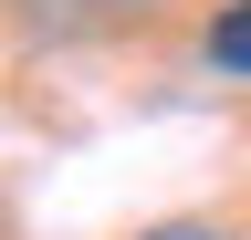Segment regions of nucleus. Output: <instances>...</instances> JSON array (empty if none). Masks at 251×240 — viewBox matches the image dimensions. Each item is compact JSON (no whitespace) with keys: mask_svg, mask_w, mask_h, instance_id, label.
<instances>
[{"mask_svg":"<svg viewBox=\"0 0 251 240\" xmlns=\"http://www.w3.org/2000/svg\"><path fill=\"white\" fill-rule=\"evenodd\" d=\"M209 63L220 73H251V0H220L209 11Z\"/></svg>","mask_w":251,"mask_h":240,"instance_id":"f257e3e1","label":"nucleus"},{"mask_svg":"<svg viewBox=\"0 0 251 240\" xmlns=\"http://www.w3.org/2000/svg\"><path fill=\"white\" fill-rule=\"evenodd\" d=\"M31 11H136V0H31Z\"/></svg>","mask_w":251,"mask_h":240,"instance_id":"7ed1b4c3","label":"nucleus"},{"mask_svg":"<svg viewBox=\"0 0 251 240\" xmlns=\"http://www.w3.org/2000/svg\"><path fill=\"white\" fill-rule=\"evenodd\" d=\"M136 240H230L220 219H157V230H136Z\"/></svg>","mask_w":251,"mask_h":240,"instance_id":"f03ea898","label":"nucleus"}]
</instances>
